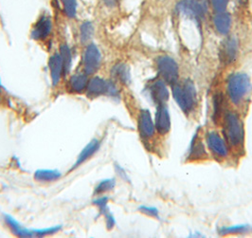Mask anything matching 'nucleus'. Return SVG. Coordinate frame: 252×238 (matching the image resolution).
I'll return each mask as SVG.
<instances>
[{"label":"nucleus","mask_w":252,"mask_h":238,"mask_svg":"<svg viewBox=\"0 0 252 238\" xmlns=\"http://www.w3.org/2000/svg\"><path fill=\"white\" fill-rule=\"evenodd\" d=\"M49 68L51 72V82L56 87L63 75V64L60 53H54L50 58Z\"/></svg>","instance_id":"4468645a"},{"label":"nucleus","mask_w":252,"mask_h":238,"mask_svg":"<svg viewBox=\"0 0 252 238\" xmlns=\"http://www.w3.org/2000/svg\"><path fill=\"white\" fill-rule=\"evenodd\" d=\"M205 155H206V150H205L204 144L202 143L200 138H198V135L194 134L190 142L189 158V159H201Z\"/></svg>","instance_id":"aec40b11"},{"label":"nucleus","mask_w":252,"mask_h":238,"mask_svg":"<svg viewBox=\"0 0 252 238\" xmlns=\"http://www.w3.org/2000/svg\"><path fill=\"white\" fill-rule=\"evenodd\" d=\"M101 147V141L97 138H93L90 142L88 143V145L82 150L80 153L77 161H76L75 164L72 166L71 171L76 169L78 166H80L82 163L87 162L89 158H91L97 151L100 149Z\"/></svg>","instance_id":"2eb2a0df"},{"label":"nucleus","mask_w":252,"mask_h":238,"mask_svg":"<svg viewBox=\"0 0 252 238\" xmlns=\"http://www.w3.org/2000/svg\"><path fill=\"white\" fill-rule=\"evenodd\" d=\"M63 10L68 18H75L77 14V0H61Z\"/></svg>","instance_id":"bb28decb"},{"label":"nucleus","mask_w":252,"mask_h":238,"mask_svg":"<svg viewBox=\"0 0 252 238\" xmlns=\"http://www.w3.org/2000/svg\"><path fill=\"white\" fill-rule=\"evenodd\" d=\"M177 11L200 22L205 18L208 9L202 0H181L177 3Z\"/></svg>","instance_id":"423d86ee"},{"label":"nucleus","mask_w":252,"mask_h":238,"mask_svg":"<svg viewBox=\"0 0 252 238\" xmlns=\"http://www.w3.org/2000/svg\"><path fill=\"white\" fill-rule=\"evenodd\" d=\"M172 92L178 106L185 114H189L195 108L197 93L191 80L186 79L181 83L175 84L172 86Z\"/></svg>","instance_id":"f257e3e1"},{"label":"nucleus","mask_w":252,"mask_h":238,"mask_svg":"<svg viewBox=\"0 0 252 238\" xmlns=\"http://www.w3.org/2000/svg\"><path fill=\"white\" fill-rule=\"evenodd\" d=\"M94 28L91 22H84L80 27V39L82 43H88L93 36Z\"/></svg>","instance_id":"a878e982"},{"label":"nucleus","mask_w":252,"mask_h":238,"mask_svg":"<svg viewBox=\"0 0 252 238\" xmlns=\"http://www.w3.org/2000/svg\"><path fill=\"white\" fill-rule=\"evenodd\" d=\"M62 226H55V227H51V228H46V229H39V230H32L34 237L37 238H43L46 236H51L56 234L58 231H60Z\"/></svg>","instance_id":"cd10ccee"},{"label":"nucleus","mask_w":252,"mask_h":238,"mask_svg":"<svg viewBox=\"0 0 252 238\" xmlns=\"http://www.w3.org/2000/svg\"><path fill=\"white\" fill-rule=\"evenodd\" d=\"M103 215L105 216L107 229H108V230H112L114 228V226L116 224V220H115V217H114L113 214L110 213L109 210H108Z\"/></svg>","instance_id":"2f4dec72"},{"label":"nucleus","mask_w":252,"mask_h":238,"mask_svg":"<svg viewBox=\"0 0 252 238\" xmlns=\"http://www.w3.org/2000/svg\"><path fill=\"white\" fill-rule=\"evenodd\" d=\"M148 92L151 96V99L155 104L161 105L166 104V102L169 100L170 93L167 88L166 83L162 79H156L153 80L151 83L148 85Z\"/></svg>","instance_id":"1a4fd4ad"},{"label":"nucleus","mask_w":252,"mask_h":238,"mask_svg":"<svg viewBox=\"0 0 252 238\" xmlns=\"http://www.w3.org/2000/svg\"><path fill=\"white\" fill-rule=\"evenodd\" d=\"M214 25L221 35H227L231 28V17L226 12L216 13L214 16Z\"/></svg>","instance_id":"dca6fc26"},{"label":"nucleus","mask_w":252,"mask_h":238,"mask_svg":"<svg viewBox=\"0 0 252 238\" xmlns=\"http://www.w3.org/2000/svg\"><path fill=\"white\" fill-rule=\"evenodd\" d=\"M229 0H211L212 6L216 13L226 12Z\"/></svg>","instance_id":"c85d7f7f"},{"label":"nucleus","mask_w":252,"mask_h":238,"mask_svg":"<svg viewBox=\"0 0 252 238\" xmlns=\"http://www.w3.org/2000/svg\"><path fill=\"white\" fill-rule=\"evenodd\" d=\"M236 2L240 5H245L248 2V0H236Z\"/></svg>","instance_id":"f704fd0d"},{"label":"nucleus","mask_w":252,"mask_h":238,"mask_svg":"<svg viewBox=\"0 0 252 238\" xmlns=\"http://www.w3.org/2000/svg\"><path fill=\"white\" fill-rule=\"evenodd\" d=\"M3 217H4L5 223L9 226V228L11 229L13 235H15L19 238H34V234H33L32 230H28L26 228H23L13 218V216L4 213Z\"/></svg>","instance_id":"f3484780"},{"label":"nucleus","mask_w":252,"mask_h":238,"mask_svg":"<svg viewBox=\"0 0 252 238\" xmlns=\"http://www.w3.org/2000/svg\"><path fill=\"white\" fill-rule=\"evenodd\" d=\"M87 94L89 98H96L101 95H107L113 98H118L120 96L119 89L116 84L112 81L104 80L99 76L93 77L89 80Z\"/></svg>","instance_id":"20e7f679"},{"label":"nucleus","mask_w":252,"mask_h":238,"mask_svg":"<svg viewBox=\"0 0 252 238\" xmlns=\"http://www.w3.org/2000/svg\"><path fill=\"white\" fill-rule=\"evenodd\" d=\"M139 211L143 214H146L148 216H152L155 218H159V213L158 210L156 207H151V206H145L142 205L139 208Z\"/></svg>","instance_id":"c756f323"},{"label":"nucleus","mask_w":252,"mask_h":238,"mask_svg":"<svg viewBox=\"0 0 252 238\" xmlns=\"http://www.w3.org/2000/svg\"><path fill=\"white\" fill-rule=\"evenodd\" d=\"M61 175L57 170H37L34 173V178L40 182H51L59 179Z\"/></svg>","instance_id":"412c9836"},{"label":"nucleus","mask_w":252,"mask_h":238,"mask_svg":"<svg viewBox=\"0 0 252 238\" xmlns=\"http://www.w3.org/2000/svg\"><path fill=\"white\" fill-rule=\"evenodd\" d=\"M112 76L122 84L128 85L130 82V70L126 64H117L112 68Z\"/></svg>","instance_id":"6ab92c4d"},{"label":"nucleus","mask_w":252,"mask_h":238,"mask_svg":"<svg viewBox=\"0 0 252 238\" xmlns=\"http://www.w3.org/2000/svg\"><path fill=\"white\" fill-rule=\"evenodd\" d=\"M223 132L228 144L237 147L244 143L245 128L238 114L232 111L225 113Z\"/></svg>","instance_id":"7ed1b4c3"},{"label":"nucleus","mask_w":252,"mask_h":238,"mask_svg":"<svg viewBox=\"0 0 252 238\" xmlns=\"http://www.w3.org/2000/svg\"><path fill=\"white\" fill-rule=\"evenodd\" d=\"M89 82V78L86 73H76L70 77L68 87L70 91L74 93H82L87 90Z\"/></svg>","instance_id":"a211bd4d"},{"label":"nucleus","mask_w":252,"mask_h":238,"mask_svg":"<svg viewBox=\"0 0 252 238\" xmlns=\"http://www.w3.org/2000/svg\"><path fill=\"white\" fill-rule=\"evenodd\" d=\"M101 63V54L99 48L95 44H89L84 52V71L87 75L94 74Z\"/></svg>","instance_id":"0eeeda50"},{"label":"nucleus","mask_w":252,"mask_h":238,"mask_svg":"<svg viewBox=\"0 0 252 238\" xmlns=\"http://www.w3.org/2000/svg\"><path fill=\"white\" fill-rule=\"evenodd\" d=\"M207 144L213 154L219 158H226L228 155L226 141L216 131H210L207 134Z\"/></svg>","instance_id":"9d476101"},{"label":"nucleus","mask_w":252,"mask_h":238,"mask_svg":"<svg viewBox=\"0 0 252 238\" xmlns=\"http://www.w3.org/2000/svg\"><path fill=\"white\" fill-rule=\"evenodd\" d=\"M238 40L235 37H228L225 39L220 47L219 57L221 63L224 65H230L234 63L238 56Z\"/></svg>","instance_id":"6e6552de"},{"label":"nucleus","mask_w":252,"mask_h":238,"mask_svg":"<svg viewBox=\"0 0 252 238\" xmlns=\"http://www.w3.org/2000/svg\"><path fill=\"white\" fill-rule=\"evenodd\" d=\"M252 90L251 78L246 73H233L227 80V93L232 103L238 105Z\"/></svg>","instance_id":"f03ea898"},{"label":"nucleus","mask_w":252,"mask_h":238,"mask_svg":"<svg viewBox=\"0 0 252 238\" xmlns=\"http://www.w3.org/2000/svg\"><path fill=\"white\" fill-rule=\"evenodd\" d=\"M107 203H108V198L107 197L99 198V199H96L95 201H93V204L99 208L101 214H104L108 211Z\"/></svg>","instance_id":"7c9ffc66"},{"label":"nucleus","mask_w":252,"mask_h":238,"mask_svg":"<svg viewBox=\"0 0 252 238\" xmlns=\"http://www.w3.org/2000/svg\"><path fill=\"white\" fill-rule=\"evenodd\" d=\"M224 107V97L223 94L217 93L214 97V121L215 123L221 118Z\"/></svg>","instance_id":"b1692460"},{"label":"nucleus","mask_w":252,"mask_h":238,"mask_svg":"<svg viewBox=\"0 0 252 238\" xmlns=\"http://www.w3.org/2000/svg\"><path fill=\"white\" fill-rule=\"evenodd\" d=\"M251 231V227L248 224L246 225H234L230 227H223L218 230V234L220 236H227V235H243L247 234Z\"/></svg>","instance_id":"4be33fe9"},{"label":"nucleus","mask_w":252,"mask_h":238,"mask_svg":"<svg viewBox=\"0 0 252 238\" xmlns=\"http://www.w3.org/2000/svg\"><path fill=\"white\" fill-rule=\"evenodd\" d=\"M52 30V21L51 16L43 14L40 16L37 22L32 30V37L34 40H45L51 34Z\"/></svg>","instance_id":"9b49d317"},{"label":"nucleus","mask_w":252,"mask_h":238,"mask_svg":"<svg viewBox=\"0 0 252 238\" xmlns=\"http://www.w3.org/2000/svg\"><path fill=\"white\" fill-rule=\"evenodd\" d=\"M157 69L160 79H162L166 84L174 86L178 80V65L170 56L164 55L159 56L157 59Z\"/></svg>","instance_id":"39448f33"},{"label":"nucleus","mask_w":252,"mask_h":238,"mask_svg":"<svg viewBox=\"0 0 252 238\" xmlns=\"http://www.w3.org/2000/svg\"><path fill=\"white\" fill-rule=\"evenodd\" d=\"M119 0H104V3L109 7H115L118 4Z\"/></svg>","instance_id":"72a5a7b5"},{"label":"nucleus","mask_w":252,"mask_h":238,"mask_svg":"<svg viewBox=\"0 0 252 238\" xmlns=\"http://www.w3.org/2000/svg\"><path fill=\"white\" fill-rule=\"evenodd\" d=\"M115 185H116L115 178L103 179L96 186V188L94 190V195H101L106 192H110L115 188Z\"/></svg>","instance_id":"393cba45"},{"label":"nucleus","mask_w":252,"mask_h":238,"mask_svg":"<svg viewBox=\"0 0 252 238\" xmlns=\"http://www.w3.org/2000/svg\"><path fill=\"white\" fill-rule=\"evenodd\" d=\"M115 170H116V173L119 175L120 177H122L123 179H125L126 181H129L128 175H127L126 171L124 170V168L122 166H120L119 164H115Z\"/></svg>","instance_id":"473e14b6"},{"label":"nucleus","mask_w":252,"mask_h":238,"mask_svg":"<svg viewBox=\"0 0 252 238\" xmlns=\"http://www.w3.org/2000/svg\"><path fill=\"white\" fill-rule=\"evenodd\" d=\"M155 126H156V130L161 135H165L170 131L171 116L166 104L158 105L157 112H156Z\"/></svg>","instance_id":"f8f14e48"},{"label":"nucleus","mask_w":252,"mask_h":238,"mask_svg":"<svg viewBox=\"0 0 252 238\" xmlns=\"http://www.w3.org/2000/svg\"><path fill=\"white\" fill-rule=\"evenodd\" d=\"M60 55L62 57L63 64V76L66 75L71 68L72 64V54L71 50L67 45H62L60 48Z\"/></svg>","instance_id":"5701e85b"},{"label":"nucleus","mask_w":252,"mask_h":238,"mask_svg":"<svg viewBox=\"0 0 252 238\" xmlns=\"http://www.w3.org/2000/svg\"><path fill=\"white\" fill-rule=\"evenodd\" d=\"M139 131L143 138H151L156 133V126L148 109H142L139 112Z\"/></svg>","instance_id":"ddd939ff"}]
</instances>
